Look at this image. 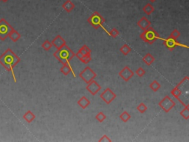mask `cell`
<instances>
[{
	"label": "cell",
	"instance_id": "277c9868",
	"mask_svg": "<svg viewBox=\"0 0 189 142\" xmlns=\"http://www.w3.org/2000/svg\"><path fill=\"white\" fill-rule=\"evenodd\" d=\"M87 22L90 24L92 28H94L95 29H98L100 27H103L104 22H105V19L100 15L98 12L95 11L88 18Z\"/></svg>",
	"mask_w": 189,
	"mask_h": 142
},
{
	"label": "cell",
	"instance_id": "6da1fadb",
	"mask_svg": "<svg viewBox=\"0 0 189 142\" xmlns=\"http://www.w3.org/2000/svg\"><path fill=\"white\" fill-rule=\"evenodd\" d=\"M20 58L13 52L10 48L8 49L0 56V64L8 71L10 72L13 76V81L16 82V79L15 77V74L13 72V68L16 65H18L20 61Z\"/></svg>",
	"mask_w": 189,
	"mask_h": 142
},
{
	"label": "cell",
	"instance_id": "603a6c76",
	"mask_svg": "<svg viewBox=\"0 0 189 142\" xmlns=\"http://www.w3.org/2000/svg\"><path fill=\"white\" fill-rule=\"evenodd\" d=\"M149 88H151V90L152 91H154V92H157V91H158L159 89H160L161 85H160V84H159L157 80H154V81L149 84Z\"/></svg>",
	"mask_w": 189,
	"mask_h": 142
},
{
	"label": "cell",
	"instance_id": "cb8c5ba5",
	"mask_svg": "<svg viewBox=\"0 0 189 142\" xmlns=\"http://www.w3.org/2000/svg\"><path fill=\"white\" fill-rule=\"evenodd\" d=\"M180 116L185 119V120H188L189 119V106L188 105L185 106V108L180 112Z\"/></svg>",
	"mask_w": 189,
	"mask_h": 142
},
{
	"label": "cell",
	"instance_id": "4dcf8cb0",
	"mask_svg": "<svg viewBox=\"0 0 189 142\" xmlns=\"http://www.w3.org/2000/svg\"><path fill=\"white\" fill-rule=\"evenodd\" d=\"M108 33L110 37H112V38H116V37H118L119 36L120 32H119V30H118V29H116V28H112V30L109 32Z\"/></svg>",
	"mask_w": 189,
	"mask_h": 142
},
{
	"label": "cell",
	"instance_id": "f546056e",
	"mask_svg": "<svg viewBox=\"0 0 189 142\" xmlns=\"http://www.w3.org/2000/svg\"><path fill=\"white\" fill-rule=\"evenodd\" d=\"M137 110L140 113H144V112L147 110V107L144 103L141 102L138 104V106L137 107Z\"/></svg>",
	"mask_w": 189,
	"mask_h": 142
},
{
	"label": "cell",
	"instance_id": "9a60e30c",
	"mask_svg": "<svg viewBox=\"0 0 189 142\" xmlns=\"http://www.w3.org/2000/svg\"><path fill=\"white\" fill-rule=\"evenodd\" d=\"M76 56L81 62L84 63V64H88V63L90 62L91 60H92L91 54H87L83 56V55L81 54L78 51L77 52V53H76Z\"/></svg>",
	"mask_w": 189,
	"mask_h": 142
},
{
	"label": "cell",
	"instance_id": "7a4b0ae2",
	"mask_svg": "<svg viewBox=\"0 0 189 142\" xmlns=\"http://www.w3.org/2000/svg\"><path fill=\"white\" fill-rule=\"evenodd\" d=\"M53 56L57 59V60L59 62L64 65L67 63H69L70 60L76 56V53L72 51L71 48H69L67 45H65L59 49H57Z\"/></svg>",
	"mask_w": 189,
	"mask_h": 142
},
{
	"label": "cell",
	"instance_id": "e0dca14e",
	"mask_svg": "<svg viewBox=\"0 0 189 142\" xmlns=\"http://www.w3.org/2000/svg\"><path fill=\"white\" fill-rule=\"evenodd\" d=\"M62 8L65 11H67V13H70L75 8V5L71 0H67L66 2L62 5Z\"/></svg>",
	"mask_w": 189,
	"mask_h": 142
},
{
	"label": "cell",
	"instance_id": "d6a6232c",
	"mask_svg": "<svg viewBox=\"0 0 189 142\" xmlns=\"http://www.w3.org/2000/svg\"><path fill=\"white\" fill-rule=\"evenodd\" d=\"M135 73H136V74L139 77H142V76H144L145 73H146V70H145L143 68H139L137 70Z\"/></svg>",
	"mask_w": 189,
	"mask_h": 142
},
{
	"label": "cell",
	"instance_id": "52a82bcc",
	"mask_svg": "<svg viewBox=\"0 0 189 142\" xmlns=\"http://www.w3.org/2000/svg\"><path fill=\"white\" fill-rule=\"evenodd\" d=\"M158 105L162 108L165 112H168L172 108H174V106L176 105L175 102L173 101L172 99L168 96H166L161 101L158 103Z\"/></svg>",
	"mask_w": 189,
	"mask_h": 142
},
{
	"label": "cell",
	"instance_id": "3957f363",
	"mask_svg": "<svg viewBox=\"0 0 189 142\" xmlns=\"http://www.w3.org/2000/svg\"><path fill=\"white\" fill-rule=\"evenodd\" d=\"M140 37L145 42L149 44V45H152L155 41L159 39V35L153 28L149 27L148 28L143 30V33L140 34Z\"/></svg>",
	"mask_w": 189,
	"mask_h": 142
},
{
	"label": "cell",
	"instance_id": "d4e9b609",
	"mask_svg": "<svg viewBox=\"0 0 189 142\" xmlns=\"http://www.w3.org/2000/svg\"><path fill=\"white\" fill-rule=\"evenodd\" d=\"M78 52L81 53V54H82L83 56H84V55L91 54V53H92V50H91L90 48L87 46V45H83V46L81 47L80 49H79Z\"/></svg>",
	"mask_w": 189,
	"mask_h": 142
},
{
	"label": "cell",
	"instance_id": "d590c367",
	"mask_svg": "<svg viewBox=\"0 0 189 142\" xmlns=\"http://www.w3.org/2000/svg\"><path fill=\"white\" fill-rule=\"evenodd\" d=\"M1 1H2V2H7L8 1V0H1Z\"/></svg>",
	"mask_w": 189,
	"mask_h": 142
},
{
	"label": "cell",
	"instance_id": "83f0119b",
	"mask_svg": "<svg viewBox=\"0 0 189 142\" xmlns=\"http://www.w3.org/2000/svg\"><path fill=\"white\" fill-rule=\"evenodd\" d=\"M96 119H97V121L98 122L102 123L104 122L105 119H107V116L104 114L103 112H99L97 115L96 116Z\"/></svg>",
	"mask_w": 189,
	"mask_h": 142
},
{
	"label": "cell",
	"instance_id": "7c38bea8",
	"mask_svg": "<svg viewBox=\"0 0 189 142\" xmlns=\"http://www.w3.org/2000/svg\"><path fill=\"white\" fill-rule=\"evenodd\" d=\"M51 43L52 45H53L55 48H57V49H59V48H61L62 46L67 45L66 41H65V40L62 38V37L60 36V35L57 36V37L51 41Z\"/></svg>",
	"mask_w": 189,
	"mask_h": 142
},
{
	"label": "cell",
	"instance_id": "ffe728a7",
	"mask_svg": "<svg viewBox=\"0 0 189 142\" xmlns=\"http://www.w3.org/2000/svg\"><path fill=\"white\" fill-rule=\"evenodd\" d=\"M155 57H154L151 53H147V54H146L143 56V62H144L146 65H148V66H150V65H152V63L155 61Z\"/></svg>",
	"mask_w": 189,
	"mask_h": 142
},
{
	"label": "cell",
	"instance_id": "30bf717a",
	"mask_svg": "<svg viewBox=\"0 0 189 142\" xmlns=\"http://www.w3.org/2000/svg\"><path fill=\"white\" fill-rule=\"evenodd\" d=\"M119 76L125 81H129L134 76V72L128 66H126L119 72Z\"/></svg>",
	"mask_w": 189,
	"mask_h": 142
},
{
	"label": "cell",
	"instance_id": "ba28073f",
	"mask_svg": "<svg viewBox=\"0 0 189 142\" xmlns=\"http://www.w3.org/2000/svg\"><path fill=\"white\" fill-rule=\"evenodd\" d=\"M100 97L106 104H109L115 100V98L117 97V96H116V94L114 93L110 88H108L104 90L103 91V93H100Z\"/></svg>",
	"mask_w": 189,
	"mask_h": 142
},
{
	"label": "cell",
	"instance_id": "f1b7e54d",
	"mask_svg": "<svg viewBox=\"0 0 189 142\" xmlns=\"http://www.w3.org/2000/svg\"><path fill=\"white\" fill-rule=\"evenodd\" d=\"M41 47H42V48L45 50L48 51V50H49L51 49L52 47H53V45H52V43L49 41V40H46V41H45L44 42H43V44L41 45Z\"/></svg>",
	"mask_w": 189,
	"mask_h": 142
},
{
	"label": "cell",
	"instance_id": "5bb4252c",
	"mask_svg": "<svg viewBox=\"0 0 189 142\" xmlns=\"http://www.w3.org/2000/svg\"><path fill=\"white\" fill-rule=\"evenodd\" d=\"M171 94L172 95L175 99H178V101H179L181 104H183V101H181V99H179V96L183 94V91H182V90L180 89V88H179V86L178 85V84L175 87V88H174L172 90H171Z\"/></svg>",
	"mask_w": 189,
	"mask_h": 142
},
{
	"label": "cell",
	"instance_id": "484cf974",
	"mask_svg": "<svg viewBox=\"0 0 189 142\" xmlns=\"http://www.w3.org/2000/svg\"><path fill=\"white\" fill-rule=\"evenodd\" d=\"M120 51L121 52L122 54H123L124 56H127L130 52L132 51V49L127 44H125V45H123L121 48H120Z\"/></svg>",
	"mask_w": 189,
	"mask_h": 142
},
{
	"label": "cell",
	"instance_id": "8992f818",
	"mask_svg": "<svg viewBox=\"0 0 189 142\" xmlns=\"http://www.w3.org/2000/svg\"><path fill=\"white\" fill-rule=\"evenodd\" d=\"M79 76L81 78V79L86 82L87 84L90 82L91 81L94 80L97 76V74L90 67H87L86 68H84L81 73H79Z\"/></svg>",
	"mask_w": 189,
	"mask_h": 142
},
{
	"label": "cell",
	"instance_id": "9c48e42d",
	"mask_svg": "<svg viewBox=\"0 0 189 142\" xmlns=\"http://www.w3.org/2000/svg\"><path fill=\"white\" fill-rule=\"evenodd\" d=\"M86 89H87V90L88 91L89 93H90L92 96H96L99 91L101 90V87H100V84H99L96 80L94 79L87 84V87H86Z\"/></svg>",
	"mask_w": 189,
	"mask_h": 142
},
{
	"label": "cell",
	"instance_id": "4fadbf2b",
	"mask_svg": "<svg viewBox=\"0 0 189 142\" xmlns=\"http://www.w3.org/2000/svg\"><path fill=\"white\" fill-rule=\"evenodd\" d=\"M151 22L149 20L146 18V17H142L141 19H140V20L137 22L138 27L141 29L142 30H145L146 29L148 28L149 27H151Z\"/></svg>",
	"mask_w": 189,
	"mask_h": 142
},
{
	"label": "cell",
	"instance_id": "2e32d148",
	"mask_svg": "<svg viewBox=\"0 0 189 142\" xmlns=\"http://www.w3.org/2000/svg\"><path fill=\"white\" fill-rule=\"evenodd\" d=\"M77 104L78 105L80 106L82 109H86V108H88L89 104H90V101H89V99H87L86 96H82V97L77 101Z\"/></svg>",
	"mask_w": 189,
	"mask_h": 142
},
{
	"label": "cell",
	"instance_id": "7402d4cb",
	"mask_svg": "<svg viewBox=\"0 0 189 142\" xmlns=\"http://www.w3.org/2000/svg\"><path fill=\"white\" fill-rule=\"evenodd\" d=\"M155 10V8H154L153 5H151V3H147L146 5H145V6L143 8V12L148 16L151 15V13H154Z\"/></svg>",
	"mask_w": 189,
	"mask_h": 142
},
{
	"label": "cell",
	"instance_id": "8d00e7d4",
	"mask_svg": "<svg viewBox=\"0 0 189 142\" xmlns=\"http://www.w3.org/2000/svg\"><path fill=\"white\" fill-rule=\"evenodd\" d=\"M0 2H1V0H0Z\"/></svg>",
	"mask_w": 189,
	"mask_h": 142
},
{
	"label": "cell",
	"instance_id": "e575fe53",
	"mask_svg": "<svg viewBox=\"0 0 189 142\" xmlns=\"http://www.w3.org/2000/svg\"><path fill=\"white\" fill-rule=\"evenodd\" d=\"M149 1H150V2H151V3H154L155 2H156L157 0H149Z\"/></svg>",
	"mask_w": 189,
	"mask_h": 142
},
{
	"label": "cell",
	"instance_id": "5b68a950",
	"mask_svg": "<svg viewBox=\"0 0 189 142\" xmlns=\"http://www.w3.org/2000/svg\"><path fill=\"white\" fill-rule=\"evenodd\" d=\"M13 29V27L7 22L5 19H0V39L5 41L7 37H8L9 33Z\"/></svg>",
	"mask_w": 189,
	"mask_h": 142
},
{
	"label": "cell",
	"instance_id": "d6986e66",
	"mask_svg": "<svg viewBox=\"0 0 189 142\" xmlns=\"http://www.w3.org/2000/svg\"><path fill=\"white\" fill-rule=\"evenodd\" d=\"M23 119H25L27 123H31L32 121L36 119V115H35L31 110H28L24 114Z\"/></svg>",
	"mask_w": 189,
	"mask_h": 142
},
{
	"label": "cell",
	"instance_id": "8fae6325",
	"mask_svg": "<svg viewBox=\"0 0 189 142\" xmlns=\"http://www.w3.org/2000/svg\"><path fill=\"white\" fill-rule=\"evenodd\" d=\"M164 45L170 51H172L177 46L180 45H179V43L177 41L176 39H174L169 37V38L164 40Z\"/></svg>",
	"mask_w": 189,
	"mask_h": 142
},
{
	"label": "cell",
	"instance_id": "4316f807",
	"mask_svg": "<svg viewBox=\"0 0 189 142\" xmlns=\"http://www.w3.org/2000/svg\"><path fill=\"white\" fill-rule=\"evenodd\" d=\"M119 117H120V119H121L122 121L126 123L129 120H130V119H131V115H130L127 111H123L121 114L120 115Z\"/></svg>",
	"mask_w": 189,
	"mask_h": 142
},
{
	"label": "cell",
	"instance_id": "44dd1931",
	"mask_svg": "<svg viewBox=\"0 0 189 142\" xmlns=\"http://www.w3.org/2000/svg\"><path fill=\"white\" fill-rule=\"evenodd\" d=\"M60 71H61L64 76H67L71 72H72V67L70 66L69 63H67V64H64V65L61 67V69H60Z\"/></svg>",
	"mask_w": 189,
	"mask_h": 142
},
{
	"label": "cell",
	"instance_id": "ac0fdd59",
	"mask_svg": "<svg viewBox=\"0 0 189 142\" xmlns=\"http://www.w3.org/2000/svg\"><path fill=\"white\" fill-rule=\"evenodd\" d=\"M8 37L13 41V42H16L20 38H21V34L19 33L17 30H16L14 28L10 31V33H9Z\"/></svg>",
	"mask_w": 189,
	"mask_h": 142
},
{
	"label": "cell",
	"instance_id": "836d02e7",
	"mask_svg": "<svg viewBox=\"0 0 189 142\" xmlns=\"http://www.w3.org/2000/svg\"><path fill=\"white\" fill-rule=\"evenodd\" d=\"M99 142H111L112 141V140H111L109 138L108 136H107V135H104V136H102V137L100 138V139L98 140Z\"/></svg>",
	"mask_w": 189,
	"mask_h": 142
},
{
	"label": "cell",
	"instance_id": "1f68e13d",
	"mask_svg": "<svg viewBox=\"0 0 189 142\" xmlns=\"http://www.w3.org/2000/svg\"><path fill=\"white\" fill-rule=\"evenodd\" d=\"M179 37H180V33H179V30H177V29H174V30L171 32V34H170V37H171V38L176 40Z\"/></svg>",
	"mask_w": 189,
	"mask_h": 142
}]
</instances>
